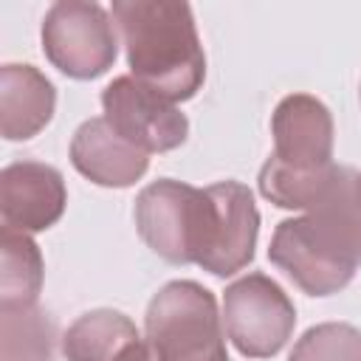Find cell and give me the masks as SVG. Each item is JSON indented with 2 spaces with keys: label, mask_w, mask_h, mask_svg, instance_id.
Returning a JSON list of instances; mask_svg holds the SVG:
<instances>
[{
  "label": "cell",
  "mask_w": 361,
  "mask_h": 361,
  "mask_svg": "<svg viewBox=\"0 0 361 361\" xmlns=\"http://www.w3.org/2000/svg\"><path fill=\"white\" fill-rule=\"evenodd\" d=\"M71 164L96 186L124 189L133 186L149 166L147 152L124 141L107 118H87L79 124L71 141Z\"/></svg>",
  "instance_id": "8fae6325"
},
{
  "label": "cell",
  "mask_w": 361,
  "mask_h": 361,
  "mask_svg": "<svg viewBox=\"0 0 361 361\" xmlns=\"http://www.w3.org/2000/svg\"><path fill=\"white\" fill-rule=\"evenodd\" d=\"M333 169H336V164H327L322 169H293V166H285L282 161H276L271 155L262 164L257 183H259L262 197L271 200L274 206L307 212L322 197V192L327 189Z\"/></svg>",
  "instance_id": "2e32d148"
},
{
  "label": "cell",
  "mask_w": 361,
  "mask_h": 361,
  "mask_svg": "<svg viewBox=\"0 0 361 361\" xmlns=\"http://www.w3.org/2000/svg\"><path fill=\"white\" fill-rule=\"evenodd\" d=\"M268 259L285 271L307 296H330L350 285L355 262L333 251L302 217H288L276 226L268 248Z\"/></svg>",
  "instance_id": "52a82bcc"
},
{
  "label": "cell",
  "mask_w": 361,
  "mask_h": 361,
  "mask_svg": "<svg viewBox=\"0 0 361 361\" xmlns=\"http://www.w3.org/2000/svg\"><path fill=\"white\" fill-rule=\"evenodd\" d=\"M0 307H17V305H37V296L42 290V254L37 243L28 234L3 228V245H0Z\"/></svg>",
  "instance_id": "9a60e30c"
},
{
  "label": "cell",
  "mask_w": 361,
  "mask_h": 361,
  "mask_svg": "<svg viewBox=\"0 0 361 361\" xmlns=\"http://www.w3.org/2000/svg\"><path fill=\"white\" fill-rule=\"evenodd\" d=\"M62 355L68 361H152L138 327L110 307L82 313L62 336Z\"/></svg>",
  "instance_id": "7c38bea8"
},
{
  "label": "cell",
  "mask_w": 361,
  "mask_h": 361,
  "mask_svg": "<svg viewBox=\"0 0 361 361\" xmlns=\"http://www.w3.org/2000/svg\"><path fill=\"white\" fill-rule=\"evenodd\" d=\"M135 228L141 240L166 262H200L214 223V200L209 189H197L172 178H161L135 197Z\"/></svg>",
  "instance_id": "3957f363"
},
{
  "label": "cell",
  "mask_w": 361,
  "mask_h": 361,
  "mask_svg": "<svg viewBox=\"0 0 361 361\" xmlns=\"http://www.w3.org/2000/svg\"><path fill=\"white\" fill-rule=\"evenodd\" d=\"M223 322L231 344L248 358L276 355L296 327V307L265 274H245L223 293Z\"/></svg>",
  "instance_id": "5b68a950"
},
{
  "label": "cell",
  "mask_w": 361,
  "mask_h": 361,
  "mask_svg": "<svg viewBox=\"0 0 361 361\" xmlns=\"http://www.w3.org/2000/svg\"><path fill=\"white\" fill-rule=\"evenodd\" d=\"M0 361H56V324L39 305L0 307Z\"/></svg>",
  "instance_id": "5bb4252c"
},
{
  "label": "cell",
  "mask_w": 361,
  "mask_h": 361,
  "mask_svg": "<svg viewBox=\"0 0 361 361\" xmlns=\"http://www.w3.org/2000/svg\"><path fill=\"white\" fill-rule=\"evenodd\" d=\"M355 197H358V203H361V175L355 178Z\"/></svg>",
  "instance_id": "ac0fdd59"
},
{
  "label": "cell",
  "mask_w": 361,
  "mask_h": 361,
  "mask_svg": "<svg viewBox=\"0 0 361 361\" xmlns=\"http://www.w3.org/2000/svg\"><path fill=\"white\" fill-rule=\"evenodd\" d=\"M206 189L214 200V226L209 248L197 265L214 276H231L254 259L259 212L251 189L240 180H220Z\"/></svg>",
  "instance_id": "9c48e42d"
},
{
  "label": "cell",
  "mask_w": 361,
  "mask_h": 361,
  "mask_svg": "<svg viewBox=\"0 0 361 361\" xmlns=\"http://www.w3.org/2000/svg\"><path fill=\"white\" fill-rule=\"evenodd\" d=\"M288 361H361V330L344 322L316 324L293 344Z\"/></svg>",
  "instance_id": "e0dca14e"
},
{
  "label": "cell",
  "mask_w": 361,
  "mask_h": 361,
  "mask_svg": "<svg viewBox=\"0 0 361 361\" xmlns=\"http://www.w3.org/2000/svg\"><path fill=\"white\" fill-rule=\"evenodd\" d=\"M113 14L99 3L59 0L42 20V51L48 62L71 79H96L113 68L118 37Z\"/></svg>",
  "instance_id": "277c9868"
},
{
  "label": "cell",
  "mask_w": 361,
  "mask_h": 361,
  "mask_svg": "<svg viewBox=\"0 0 361 361\" xmlns=\"http://www.w3.org/2000/svg\"><path fill=\"white\" fill-rule=\"evenodd\" d=\"M68 203L59 169L42 161H14L0 172L3 228L34 234L51 228Z\"/></svg>",
  "instance_id": "ba28073f"
},
{
  "label": "cell",
  "mask_w": 361,
  "mask_h": 361,
  "mask_svg": "<svg viewBox=\"0 0 361 361\" xmlns=\"http://www.w3.org/2000/svg\"><path fill=\"white\" fill-rule=\"evenodd\" d=\"M56 90L34 65L8 62L0 68V133L6 141L34 138L54 116Z\"/></svg>",
  "instance_id": "4fadbf2b"
},
{
  "label": "cell",
  "mask_w": 361,
  "mask_h": 361,
  "mask_svg": "<svg viewBox=\"0 0 361 361\" xmlns=\"http://www.w3.org/2000/svg\"><path fill=\"white\" fill-rule=\"evenodd\" d=\"M274 158L293 169H322L333 164V116L310 93L285 96L274 116Z\"/></svg>",
  "instance_id": "30bf717a"
},
{
  "label": "cell",
  "mask_w": 361,
  "mask_h": 361,
  "mask_svg": "<svg viewBox=\"0 0 361 361\" xmlns=\"http://www.w3.org/2000/svg\"><path fill=\"white\" fill-rule=\"evenodd\" d=\"M152 361H228L214 293L192 279L166 282L147 307Z\"/></svg>",
  "instance_id": "7a4b0ae2"
},
{
  "label": "cell",
  "mask_w": 361,
  "mask_h": 361,
  "mask_svg": "<svg viewBox=\"0 0 361 361\" xmlns=\"http://www.w3.org/2000/svg\"><path fill=\"white\" fill-rule=\"evenodd\" d=\"M110 14L121 31L133 79L169 102H186L200 90L206 54L186 3L116 0Z\"/></svg>",
  "instance_id": "6da1fadb"
},
{
  "label": "cell",
  "mask_w": 361,
  "mask_h": 361,
  "mask_svg": "<svg viewBox=\"0 0 361 361\" xmlns=\"http://www.w3.org/2000/svg\"><path fill=\"white\" fill-rule=\"evenodd\" d=\"M102 107L107 124L147 155L178 149L189 135V121L175 102L133 76H116L102 90Z\"/></svg>",
  "instance_id": "8992f818"
}]
</instances>
